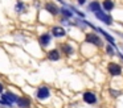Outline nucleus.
<instances>
[{"mask_svg":"<svg viewBox=\"0 0 123 108\" xmlns=\"http://www.w3.org/2000/svg\"><path fill=\"white\" fill-rule=\"evenodd\" d=\"M82 102L85 103L86 105H90V107H94V105L99 104V96L91 90H86L82 94Z\"/></svg>","mask_w":123,"mask_h":108,"instance_id":"f257e3e1","label":"nucleus"},{"mask_svg":"<svg viewBox=\"0 0 123 108\" xmlns=\"http://www.w3.org/2000/svg\"><path fill=\"white\" fill-rule=\"evenodd\" d=\"M85 41L87 42V44H91L94 45V46H98V47H103V41H102V38L98 36V33H87L85 37Z\"/></svg>","mask_w":123,"mask_h":108,"instance_id":"f03ea898","label":"nucleus"},{"mask_svg":"<svg viewBox=\"0 0 123 108\" xmlns=\"http://www.w3.org/2000/svg\"><path fill=\"white\" fill-rule=\"evenodd\" d=\"M36 97L38 100H46L50 97V88L48 86H40L36 90Z\"/></svg>","mask_w":123,"mask_h":108,"instance_id":"7ed1b4c3","label":"nucleus"},{"mask_svg":"<svg viewBox=\"0 0 123 108\" xmlns=\"http://www.w3.org/2000/svg\"><path fill=\"white\" fill-rule=\"evenodd\" d=\"M107 71H109V74L111 76H118V75L122 74L123 68H122V66L117 62H109V65H107Z\"/></svg>","mask_w":123,"mask_h":108,"instance_id":"20e7f679","label":"nucleus"},{"mask_svg":"<svg viewBox=\"0 0 123 108\" xmlns=\"http://www.w3.org/2000/svg\"><path fill=\"white\" fill-rule=\"evenodd\" d=\"M95 18L99 21H102V23H105L106 25H112V17L110 15H107L106 12H103V11L95 12Z\"/></svg>","mask_w":123,"mask_h":108,"instance_id":"39448f33","label":"nucleus"},{"mask_svg":"<svg viewBox=\"0 0 123 108\" xmlns=\"http://www.w3.org/2000/svg\"><path fill=\"white\" fill-rule=\"evenodd\" d=\"M16 104L19 105V108H31L32 107V99L28 96H19Z\"/></svg>","mask_w":123,"mask_h":108,"instance_id":"423d86ee","label":"nucleus"},{"mask_svg":"<svg viewBox=\"0 0 123 108\" xmlns=\"http://www.w3.org/2000/svg\"><path fill=\"white\" fill-rule=\"evenodd\" d=\"M46 57H48L49 61H53V62H56V61H60V58H61V53H60L58 49H52L50 51H48Z\"/></svg>","mask_w":123,"mask_h":108,"instance_id":"0eeeda50","label":"nucleus"},{"mask_svg":"<svg viewBox=\"0 0 123 108\" xmlns=\"http://www.w3.org/2000/svg\"><path fill=\"white\" fill-rule=\"evenodd\" d=\"M66 32L62 26H53L52 28V36L56 37V38H61V37H65Z\"/></svg>","mask_w":123,"mask_h":108,"instance_id":"6e6552de","label":"nucleus"},{"mask_svg":"<svg viewBox=\"0 0 123 108\" xmlns=\"http://www.w3.org/2000/svg\"><path fill=\"white\" fill-rule=\"evenodd\" d=\"M52 41V36L49 33H44L40 36V38H38V42H40L41 46H48L49 44H50Z\"/></svg>","mask_w":123,"mask_h":108,"instance_id":"1a4fd4ad","label":"nucleus"},{"mask_svg":"<svg viewBox=\"0 0 123 108\" xmlns=\"http://www.w3.org/2000/svg\"><path fill=\"white\" fill-rule=\"evenodd\" d=\"M61 50L65 55H72L74 53V47L72 46L70 44H62L61 45Z\"/></svg>","mask_w":123,"mask_h":108,"instance_id":"9d476101","label":"nucleus"},{"mask_svg":"<svg viewBox=\"0 0 123 108\" xmlns=\"http://www.w3.org/2000/svg\"><path fill=\"white\" fill-rule=\"evenodd\" d=\"M45 9L48 11V12H50L52 15H57V13L60 12V9L57 8V5L53 4V3H48V4L45 5Z\"/></svg>","mask_w":123,"mask_h":108,"instance_id":"9b49d317","label":"nucleus"},{"mask_svg":"<svg viewBox=\"0 0 123 108\" xmlns=\"http://www.w3.org/2000/svg\"><path fill=\"white\" fill-rule=\"evenodd\" d=\"M87 9L95 13V12H98V11H101V4H99L98 1H93V3H90V4H89Z\"/></svg>","mask_w":123,"mask_h":108,"instance_id":"f8f14e48","label":"nucleus"},{"mask_svg":"<svg viewBox=\"0 0 123 108\" xmlns=\"http://www.w3.org/2000/svg\"><path fill=\"white\" fill-rule=\"evenodd\" d=\"M112 8H114V3H112L111 0H105L103 1V9L106 11V12H110V11H112Z\"/></svg>","mask_w":123,"mask_h":108,"instance_id":"ddd939ff","label":"nucleus"},{"mask_svg":"<svg viewBox=\"0 0 123 108\" xmlns=\"http://www.w3.org/2000/svg\"><path fill=\"white\" fill-rule=\"evenodd\" d=\"M60 12L62 13V16H64L65 18H72V17H73V13H72V11L66 9V8H61V9H60Z\"/></svg>","mask_w":123,"mask_h":108,"instance_id":"4468645a","label":"nucleus"},{"mask_svg":"<svg viewBox=\"0 0 123 108\" xmlns=\"http://www.w3.org/2000/svg\"><path fill=\"white\" fill-rule=\"evenodd\" d=\"M106 53L109 55H114L115 54V50H114V45H111V44H109V45H106Z\"/></svg>","mask_w":123,"mask_h":108,"instance_id":"2eb2a0df","label":"nucleus"},{"mask_svg":"<svg viewBox=\"0 0 123 108\" xmlns=\"http://www.w3.org/2000/svg\"><path fill=\"white\" fill-rule=\"evenodd\" d=\"M110 92H111V95H112V96H114V97H115V96H118V95L120 94L119 91H115V90H110Z\"/></svg>","mask_w":123,"mask_h":108,"instance_id":"dca6fc26","label":"nucleus"},{"mask_svg":"<svg viewBox=\"0 0 123 108\" xmlns=\"http://www.w3.org/2000/svg\"><path fill=\"white\" fill-rule=\"evenodd\" d=\"M23 3H17V5H16V11H23Z\"/></svg>","mask_w":123,"mask_h":108,"instance_id":"f3484780","label":"nucleus"},{"mask_svg":"<svg viewBox=\"0 0 123 108\" xmlns=\"http://www.w3.org/2000/svg\"><path fill=\"white\" fill-rule=\"evenodd\" d=\"M85 1H86V0H78V4H80V5H83V4H85Z\"/></svg>","mask_w":123,"mask_h":108,"instance_id":"a211bd4d","label":"nucleus"},{"mask_svg":"<svg viewBox=\"0 0 123 108\" xmlns=\"http://www.w3.org/2000/svg\"><path fill=\"white\" fill-rule=\"evenodd\" d=\"M3 90H4V87H3V84L0 83V94H1V92H3Z\"/></svg>","mask_w":123,"mask_h":108,"instance_id":"6ab92c4d","label":"nucleus"},{"mask_svg":"<svg viewBox=\"0 0 123 108\" xmlns=\"http://www.w3.org/2000/svg\"><path fill=\"white\" fill-rule=\"evenodd\" d=\"M122 37H123V34H122Z\"/></svg>","mask_w":123,"mask_h":108,"instance_id":"aec40b11","label":"nucleus"}]
</instances>
